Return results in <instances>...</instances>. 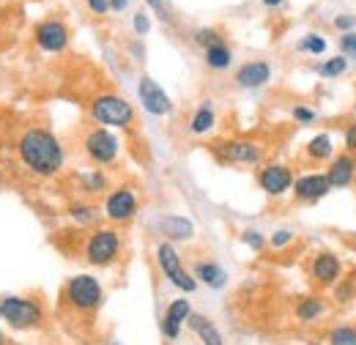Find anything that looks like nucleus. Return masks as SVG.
<instances>
[{
    "instance_id": "c85d7f7f",
    "label": "nucleus",
    "mask_w": 356,
    "mask_h": 345,
    "mask_svg": "<svg viewBox=\"0 0 356 345\" xmlns=\"http://www.w3.org/2000/svg\"><path fill=\"white\" fill-rule=\"evenodd\" d=\"M293 241H296V233H293L291 227H277L271 236H266V247H271L274 252H280V250H288Z\"/></svg>"
},
{
    "instance_id": "a19ab883",
    "label": "nucleus",
    "mask_w": 356,
    "mask_h": 345,
    "mask_svg": "<svg viewBox=\"0 0 356 345\" xmlns=\"http://www.w3.org/2000/svg\"><path fill=\"white\" fill-rule=\"evenodd\" d=\"M261 3H264L266 8H280V6L285 3V0H261Z\"/></svg>"
},
{
    "instance_id": "9d476101",
    "label": "nucleus",
    "mask_w": 356,
    "mask_h": 345,
    "mask_svg": "<svg viewBox=\"0 0 356 345\" xmlns=\"http://www.w3.org/2000/svg\"><path fill=\"white\" fill-rule=\"evenodd\" d=\"M33 44L47 55H60L72 44V31L60 17H47L33 25Z\"/></svg>"
},
{
    "instance_id": "e433bc0d",
    "label": "nucleus",
    "mask_w": 356,
    "mask_h": 345,
    "mask_svg": "<svg viewBox=\"0 0 356 345\" xmlns=\"http://www.w3.org/2000/svg\"><path fill=\"white\" fill-rule=\"evenodd\" d=\"M86 8L93 17H104V14H110V0H86Z\"/></svg>"
},
{
    "instance_id": "5701e85b",
    "label": "nucleus",
    "mask_w": 356,
    "mask_h": 345,
    "mask_svg": "<svg viewBox=\"0 0 356 345\" xmlns=\"http://www.w3.org/2000/svg\"><path fill=\"white\" fill-rule=\"evenodd\" d=\"M326 310H329L326 299L318 296V294H312V296H302L299 302L293 304V318H296L299 323L310 326V323H318V321L326 315Z\"/></svg>"
},
{
    "instance_id": "2f4dec72",
    "label": "nucleus",
    "mask_w": 356,
    "mask_h": 345,
    "mask_svg": "<svg viewBox=\"0 0 356 345\" xmlns=\"http://www.w3.org/2000/svg\"><path fill=\"white\" fill-rule=\"evenodd\" d=\"M241 244H247L252 252H264L266 250V233H261L258 227H247L241 233Z\"/></svg>"
},
{
    "instance_id": "4be33fe9",
    "label": "nucleus",
    "mask_w": 356,
    "mask_h": 345,
    "mask_svg": "<svg viewBox=\"0 0 356 345\" xmlns=\"http://www.w3.org/2000/svg\"><path fill=\"white\" fill-rule=\"evenodd\" d=\"M214 127H217V110H214V102H211V99H203V102L195 107V113H192L186 129H189V134H195V137H206V134L214 131Z\"/></svg>"
},
{
    "instance_id": "4c0bfd02",
    "label": "nucleus",
    "mask_w": 356,
    "mask_h": 345,
    "mask_svg": "<svg viewBox=\"0 0 356 345\" xmlns=\"http://www.w3.org/2000/svg\"><path fill=\"white\" fill-rule=\"evenodd\" d=\"M343 140H346V151L356 157V121L346 127V131H343Z\"/></svg>"
},
{
    "instance_id": "72a5a7b5",
    "label": "nucleus",
    "mask_w": 356,
    "mask_h": 345,
    "mask_svg": "<svg viewBox=\"0 0 356 345\" xmlns=\"http://www.w3.org/2000/svg\"><path fill=\"white\" fill-rule=\"evenodd\" d=\"M132 31L137 39H143V36L151 33V17H148L145 11H137V14L132 17Z\"/></svg>"
},
{
    "instance_id": "b1692460",
    "label": "nucleus",
    "mask_w": 356,
    "mask_h": 345,
    "mask_svg": "<svg viewBox=\"0 0 356 345\" xmlns=\"http://www.w3.org/2000/svg\"><path fill=\"white\" fill-rule=\"evenodd\" d=\"M332 157H334V140H332L329 131H318L315 137L307 140V145H305V159H307L310 165H326V162H332Z\"/></svg>"
},
{
    "instance_id": "a211bd4d",
    "label": "nucleus",
    "mask_w": 356,
    "mask_h": 345,
    "mask_svg": "<svg viewBox=\"0 0 356 345\" xmlns=\"http://www.w3.org/2000/svg\"><path fill=\"white\" fill-rule=\"evenodd\" d=\"M159 233L165 236V241H170V244H181V241H192L195 236H197V227H195V222L189 219V216L184 214H168L159 219Z\"/></svg>"
},
{
    "instance_id": "f704fd0d",
    "label": "nucleus",
    "mask_w": 356,
    "mask_h": 345,
    "mask_svg": "<svg viewBox=\"0 0 356 345\" xmlns=\"http://www.w3.org/2000/svg\"><path fill=\"white\" fill-rule=\"evenodd\" d=\"M340 55H346L348 61H354L356 58V31H351V33H343L340 36Z\"/></svg>"
},
{
    "instance_id": "a18cd8bd",
    "label": "nucleus",
    "mask_w": 356,
    "mask_h": 345,
    "mask_svg": "<svg viewBox=\"0 0 356 345\" xmlns=\"http://www.w3.org/2000/svg\"><path fill=\"white\" fill-rule=\"evenodd\" d=\"M3 148H6V145H3V140H0V154H3Z\"/></svg>"
},
{
    "instance_id": "49530a36",
    "label": "nucleus",
    "mask_w": 356,
    "mask_h": 345,
    "mask_svg": "<svg viewBox=\"0 0 356 345\" xmlns=\"http://www.w3.org/2000/svg\"><path fill=\"white\" fill-rule=\"evenodd\" d=\"M354 115H356V102H354Z\"/></svg>"
},
{
    "instance_id": "58836bf2",
    "label": "nucleus",
    "mask_w": 356,
    "mask_h": 345,
    "mask_svg": "<svg viewBox=\"0 0 356 345\" xmlns=\"http://www.w3.org/2000/svg\"><path fill=\"white\" fill-rule=\"evenodd\" d=\"M143 3H145L154 14H159L162 19H170V17H168V11H165V0H143Z\"/></svg>"
},
{
    "instance_id": "393cba45",
    "label": "nucleus",
    "mask_w": 356,
    "mask_h": 345,
    "mask_svg": "<svg viewBox=\"0 0 356 345\" xmlns=\"http://www.w3.org/2000/svg\"><path fill=\"white\" fill-rule=\"evenodd\" d=\"M203 63L211 72H227L233 66V49H230V44L220 42L214 44V47H209V49H203Z\"/></svg>"
},
{
    "instance_id": "c9c22d12",
    "label": "nucleus",
    "mask_w": 356,
    "mask_h": 345,
    "mask_svg": "<svg viewBox=\"0 0 356 345\" xmlns=\"http://www.w3.org/2000/svg\"><path fill=\"white\" fill-rule=\"evenodd\" d=\"M334 28H337L340 33H351L356 28V17L354 14H337V17H334Z\"/></svg>"
},
{
    "instance_id": "ddd939ff",
    "label": "nucleus",
    "mask_w": 356,
    "mask_h": 345,
    "mask_svg": "<svg viewBox=\"0 0 356 345\" xmlns=\"http://www.w3.org/2000/svg\"><path fill=\"white\" fill-rule=\"evenodd\" d=\"M307 274H310L315 288H334L343 277V260L337 258L332 250H321L310 258Z\"/></svg>"
},
{
    "instance_id": "0eeeda50",
    "label": "nucleus",
    "mask_w": 356,
    "mask_h": 345,
    "mask_svg": "<svg viewBox=\"0 0 356 345\" xmlns=\"http://www.w3.org/2000/svg\"><path fill=\"white\" fill-rule=\"evenodd\" d=\"M137 214H140V189L134 184L124 181L107 189L102 200V219H107L113 227H121L134 222Z\"/></svg>"
},
{
    "instance_id": "6e6552de",
    "label": "nucleus",
    "mask_w": 356,
    "mask_h": 345,
    "mask_svg": "<svg viewBox=\"0 0 356 345\" xmlns=\"http://www.w3.org/2000/svg\"><path fill=\"white\" fill-rule=\"evenodd\" d=\"M211 154L222 165H250V168H258V165H264L266 145L261 140H250V137H225V140L211 143Z\"/></svg>"
},
{
    "instance_id": "f8f14e48",
    "label": "nucleus",
    "mask_w": 356,
    "mask_h": 345,
    "mask_svg": "<svg viewBox=\"0 0 356 345\" xmlns=\"http://www.w3.org/2000/svg\"><path fill=\"white\" fill-rule=\"evenodd\" d=\"M137 99H140L143 110H145L148 115H154V118L173 115V110H176V104H173V99L168 96V90L159 86L154 77H148V74H143V77L137 80Z\"/></svg>"
},
{
    "instance_id": "bb28decb",
    "label": "nucleus",
    "mask_w": 356,
    "mask_h": 345,
    "mask_svg": "<svg viewBox=\"0 0 356 345\" xmlns=\"http://www.w3.org/2000/svg\"><path fill=\"white\" fill-rule=\"evenodd\" d=\"M168 321H173V323H178V326H184L186 323V318L192 315V302L186 299V296H178V299H173V302L165 307V312H162Z\"/></svg>"
},
{
    "instance_id": "7ed1b4c3",
    "label": "nucleus",
    "mask_w": 356,
    "mask_h": 345,
    "mask_svg": "<svg viewBox=\"0 0 356 345\" xmlns=\"http://www.w3.org/2000/svg\"><path fill=\"white\" fill-rule=\"evenodd\" d=\"M88 118L93 127L132 129L137 124V110L127 96H121L115 90H102V93H93L88 99Z\"/></svg>"
},
{
    "instance_id": "79ce46f5",
    "label": "nucleus",
    "mask_w": 356,
    "mask_h": 345,
    "mask_svg": "<svg viewBox=\"0 0 356 345\" xmlns=\"http://www.w3.org/2000/svg\"><path fill=\"white\" fill-rule=\"evenodd\" d=\"M0 345H8V335H6V329L0 326Z\"/></svg>"
},
{
    "instance_id": "dca6fc26",
    "label": "nucleus",
    "mask_w": 356,
    "mask_h": 345,
    "mask_svg": "<svg viewBox=\"0 0 356 345\" xmlns=\"http://www.w3.org/2000/svg\"><path fill=\"white\" fill-rule=\"evenodd\" d=\"M323 175H326V181H329L332 189H346V186L356 184V157L348 154V151L334 154L332 162H329V168L323 170Z\"/></svg>"
},
{
    "instance_id": "20e7f679",
    "label": "nucleus",
    "mask_w": 356,
    "mask_h": 345,
    "mask_svg": "<svg viewBox=\"0 0 356 345\" xmlns=\"http://www.w3.org/2000/svg\"><path fill=\"white\" fill-rule=\"evenodd\" d=\"M104 299H107V294H104L102 280L88 271L72 274L60 291V304L66 310H72L74 315H96L104 307Z\"/></svg>"
},
{
    "instance_id": "473e14b6",
    "label": "nucleus",
    "mask_w": 356,
    "mask_h": 345,
    "mask_svg": "<svg viewBox=\"0 0 356 345\" xmlns=\"http://www.w3.org/2000/svg\"><path fill=\"white\" fill-rule=\"evenodd\" d=\"M291 118H293L299 127H310V124L318 121V113L312 110L310 104H293V107H291Z\"/></svg>"
},
{
    "instance_id": "412c9836",
    "label": "nucleus",
    "mask_w": 356,
    "mask_h": 345,
    "mask_svg": "<svg viewBox=\"0 0 356 345\" xmlns=\"http://www.w3.org/2000/svg\"><path fill=\"white\" fill-rule=\"evenodd\" d=\"M66 216L77 225V227H99V222H102V209L88 200V198H80V200H72L69 206H66Z\"/></svg>"
},
{
    "instance_id": "423d86ee",
    "label": "nucleus",
    "mask_w": 356,
    "mask_h": 345,
    "mask_svg": "<svg viewBox=\"0 0 356 345\" xmlns=\"http://www.w3.org/2000/svg\"><path fill=\"white\" fill-rule=\"evenodd\" d=\"M80 148H83V157L88 159L93 168H113L118 165L121 159V137L113 129H104V127H88L83 140H80Z\"/></svg>"
},
{
    "instance_id": "4468645a",
    "label": "nucleus",
    "mask_w": 356,
    "mask_h": 345,
    "mask_svg": "<svg viewBox=\"0 0 356 345\" xmlns=\"http://www.w3.org/2000/svg\"><path fill=\"white\" fill-rule=\"evenodd\" d=\"M329 192H332V186L323 172H302L293 178V186H291V195L296 203H318Z\"/></svg>"
},
{
    "instance_id": "a878e982",
    "label": "nucleus",
    "mask_w": 356,
    "mask_h": 345,
    "mask_svg": "<svg viewBox=\"0 0 356 345\" xmlns=\"http://www.w3.org/2000/svg\"><path fill=\"white\" fill-rule=\"evenodd\" d=\"M348 58L346 55H334V58H326L321 63H315V74L318 77H326V80H334V77H343L348 72Z\"/></svg>"
},
{
    "instance_id": "1a4fd4ad",
    "label": "nucleus",
    "mask_w": 356,
    "mask_h": 345,
    "mask_svg": "<svg viewBox=\"0 0 356 345\" xmlns=\"http://www.w3.org/2000/svg\"><path fill=\"white\" fill-rule=\"evenodd\" d=\"M154 258H156V266H159V271H162V277L178 288L181 294H195L197 291V282H195V277H192V271L184 266V258H181V252H178L176 244H170V241H159L156 244V250H154Z\"/></svg>"
},
{
    "instance_id": "9b49d317",
    "label": "nucleus",
    "mask_w": 356,
    "mask_h": 345,
    "mask_svg": "<svg viewBox=\"0 0 356 345\" xmlns=\"http://www.w3.org/2000/svg\"><path fill=\"white\" fill-rule=\"evenodd\" d=\"M293 178H296V172L285 162H264V165H258V172H255L258 186L266 192L268 198L288 195L291 186H293Z\"/></svg>"
},
{
    "instance_id": "39448f33",
    "label": "nucleus",
    "mask_w": 356,
    "mask_h": 345,
    "mask_svg": "<svg viewBox=\"0 0 356 345\" xmlns=\"http://www.w3.org/2000/svg\"><path fill=\"white\" fill-rule=\"evenodd\" d=\"M124 255V236L113 225H99L88 230L83 241V260L90 268H110Z\"/></svg>"
},
{
    "instance_id": "7c9ffc66",
    "label": "nucleus",
    "mask_w": 356,
    "mask_h": 345,
    "mask_svg": "<svg viewBox=\"0 0 356 345\" xmlns=\"http://www.w3.org/2000/svg\"><path fill=\"white\" fill-rule=\"evenodd\" d=\"M192 42L197 44L200 49H209V47H214V44L225 42V33L217 31V28H197V31L192 33Z\"/></svg>"
},
{
    "instance_id": "6ab92c4d",
    "label": "nucleus",
    "mask_w": 356,
    "mask_h": 345,
    "mask_svg": "<svg viewBox=\"0 0 356 345\" xmlns=\"http://www.w3.org/2000/svg\"><path fill=\"white\" fill-rule=\"evenodd\" d=\"M184 326L197 337L200 345H227L225 343V335L220 332V326H217L209 315H203V312H195V310H192V315L186 318Z\"/></svg>"
},
{
    "instance_id": "aec40b11",
    "label": "nucleus",
    "mask_w": 356,
    "mask_h": 345,
    "mask_svg": "<svg viewBox=\"0 0 356 345\" xmlns=\"http://www.w3.org/2000/svg\"><path fill=\"white\" fill-rule=\"evenodd\" d=\"M74 184L83 192V198H88V200L90 198H104L107 189L113 186L107 170H102V168H86V170H80L74 175Z\"/></svg>"
},
{
    "instance_id": "2eb2a0df",
    "label": "nucleus",
    "mask_w": 356,
    "mask_h": 345,
    "mask_svg": "<svg viewBox=\"0 0 356 345\" xmlns=\"http://www.w3.org/2000/svg\"><path fill=\"white\" fill-rule=\"evenodd\" d=\"M271 63L268 61H244L236 72H233V83L241 90H261L271 83Z\"/></svg>"
},
{
    "instance_id": "f3484780",
    "label": "nucleus",
    "mask_w": 356,
    "mask_h": 345,
    "mask_svg": "<svg viewBox=\"0 0 356 345\" xmlns=\"http://www.w3.org/2000/svg\"><path fill=\"white\" fill-rule=\"evenodd\" d=\"M192 277H195V282L197 285H206V288H211V291H225L227 288V271H225V266L220 260H195V266H192Z\"/></svg>"
},
{
    "instance_id": "f257e3e1",
    "label": "nucleus",
    "mask_w": 356,
    "mask_h": 345,
    "mask_svg": "<svg viewBox=\"0 0 356 345\" xmlns=\"http://www.w3.org/2000/svg\"><path fill=\"white\" fill-rule=\"evenodd\" d=\"M14 157L17 165L36 181H52L66 170V145L63 140L42 124L22 127L14 140Z\"/></svg>"
},
{
    "instance_id": "f03ea898",
    "label": "nucleus",
    "mask_w": 356,
    "mask_h": 345,
    "mask_svg": "<svg viewBox=\"0 0 356 345\" xmlns=\"http://www.w3.org/2000/svg\"><path fill=\"white\" fill-rule=\"evenodd\" d=\"M0 323L11 332H39L47 323V307L39 296L3 294L0 296Z\"/></svg>"
},
{
    "instance_id": "c03bdc74",
    "label": "nucleus",
    "mask_w": 356,
    "mask_h": 345,
    "mask_svg": "<svg viewBox=\"0 0 356 345\" xmlns=\"http://www.w3.org/2000/svg\"><path fill=\"white\" fill-rule=\"evenodd\" d=\"M102 345H124L121 340H107V343H102Z\"/></svg>"
},
{
    "instance_id": "ea45409f",
    "label": "nucleus",
    "mask_w": 356,
    "mask_h": 345,
    "mask_svg": "<svg viewBox=\"0 0 356 345\" xmlns=\"http://www.w3.org/2000/svg\"><path fill=\"white\" fill-rule=\"evenodd\" d=\"M129 3H132V0H110V11L121 14V11H127V8H129Z\"/></svg>"
},
{
    "instance_id": "37998d69",
    "label": "nucleus",
    "mask_w": 356,
    "mask_h": 345,
    "mask_svg": "<svg viewBox=\"0 0 356 345\" xmlns=\"http://www.w3.org/2000/svg\"><path fill=\"white\" fill-rule=\"evenodd\" d=\"M3 184H6V170L0 168V189H3Z\"/></svg>"
},
{
    "instance_id": "c756f323",
    "label": "nucleus",
    "mask_w": 356,
    "mask_h": 345,
    "mask_svg": "<svg viewBox=\"0 0 356 345\" xmlns=\"http://www.w3.org/2000/svg\"><path fill=\"white\" fill-rule=\"evenodd\" d=\"M296 47H299V52H305V55H323L326 47H329V42H326L321 33H307V36L299 39Z\"/></svg>"
},
{
    "instance_id": "cd10ccee",
    "label": "nucleus",
    "mask_w": 356,
    "mask_h": 345,
    "mask_svg": "<svg viewBox=\"0 0 356 345\" xmlns=\"http://www.w3.org/2000/svg\"><path fill=\"white\" fill-rule=\"evenodd\" d=\"M326 345H356V326L354 323H337L329 329Z\"/></svg>"
}]
</instances>
